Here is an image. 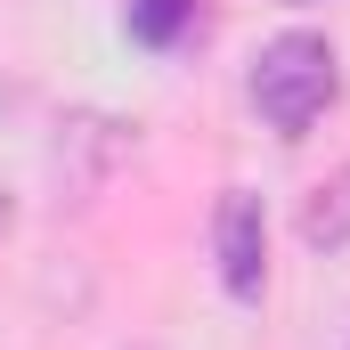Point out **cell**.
Listing matches in <instances>:
<instances>
[{"mask_svg":"<svg viewBox=\"0 0 350 350\" xmlns=\"http://www.w3.org/2000/svg\"><path fill=\"white\" fill-rule=\"evenodd\" d=\"M334 49L318 41V33H285V41H269L261 66H253V106H261L269 131H285V139H301L326 106H334Z\"/></svg>","mask_w":350,"mask_h":350,"instance_id":"6da1fadb","label":"cell"},{"mask_svg":"<svg viewBox=\"0 0 350 350\" xmlns=\"http://www.w3.org/2000/svg\"><path fill=\"white\" fill-rule=\"evenodd\" d=\"M212 261H220V285L237 301H261V277H269V220H261V196L228 187L220 212H212Z\"/></svg>","mask_w":350,"mask_h":350,"instance_id":"7a4b0ae2","label":"cell"},{"mask_svg":"<svg viewBox=\"0 0 350 350\" xmlns=\"http://www.w3.org/2000/svg\"><path fill=\"white\" fill-rule=\"evenodd\" d=\"M301 245H310V253H342L350 245V163L301 204Z\"/></svg>","mask_w":350,"mask_h":350,"instance_id":"3957f363","label":"cell"},{"mask_svg":"<svg viewBox=\"0 0 350 350\" xmlns=\"http://www.w3.org/2000/svg\"><path fill=\"white\" fill-rule=\"evenodd\" d=\"M196 16H204V0H131V41L139 49H179L187 33H196Z\"/></svg>","mask_w":350,"mask_h":350,"instance_id":"277c9868","label":"cell"},{"mask_svg":"<svg viewBox=\"0 0 350 350\" xmlns=\"http://www.w3.org/2000/svg\"><path fill=\"white\" fill-rule=\"evenodd\" d=\"M293 8H310V0H293Z\"/></svg>","mask_w":350,"mask_h":350,"instance_id":"5b68a950","label":"cell"}]
</instances>
